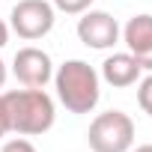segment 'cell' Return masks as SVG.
Instances as JSON below:
<instances>
[{
	"instance_id": "6da1fadb",
	"label": "cell",
	"mask_w": 152,
	"mask_h": 152,
	"mask_svg": "<svg viewBox=\"0 0 152 152\" xmlns=\"http://www.w3.org/2000/svg\"><path fill=\"white\" fill-rule=\"evenodd\" d=\"M3 102H6V113H9V131H15L21 137H39L54 128L57 107L45 90H36V87L9 90V93H3Z\"/></svg>"
},
{
	"instance_id": "7a4b0ae2",
	"label": "cell",
	"mask_w": 152,
	"mask_h": 152,
	"mask_svg": "<svg viewBox=\"0 0 152 152\" xmlns=\"http://www.w3.org/2000/svg\"><path fill=\"white\" fill-rule=\"evenodd\" d=\"M54 90L69 113H90L102 99V78L87 60H66L54 72Z\"/></svg>"
},
{
	"instance_id": "3957f363",
	"label": "cell",
	"mask_w": 152,
	"mask_h": 152,
	"mask_svg": "<svg viewBox=\"0 0 152 152\" xmlns=\"http://www.w3.org/2000/svg\"><path fill=\"white\" fill-rule=\"evenodd\" d=\"M87 143L93 152H128L134 146V119L125 110H104L90 122Z\"/></svg>"
},
{
	"instance_id": "277c9868",
	"label": "cell",
	"mask_w": 152,
	"mask_h": 152,
	"mask_svg": "<svg viewBox=\"0 0 152 152\" xmlns=\"http://www.w3.org/2000/svg\"><path fill=\"white\" fill-rule=\"evenodd\" d=\"M54 21L57 9L51 6V0H18L9 12V27L27 42L48 36L54 30Z\"/></svg>"
},
{
	"instance_id": "5b68a950",
	"label": "cell",
	"mask_w": 152,
	"mask_h": 152,
	"mask_svg": "<svg viewBox=\"0 0 152 152\" xmlns=\"http://www.w3.org/2000/svg\"><path fill=\"white\" fill-rule=\"evenodd\" d=\"M119 21L110 15V12H102V9H87L81 12L78 18V39L87 45V48H96V51H107L119 42Z\"/></svg>"
},
{
	"instance_id": "8992f818",
	"label": "cell",
	"mask_w": 152,
	"mask_h": 152,
	"mask_svg": "<svg viewBox=\"0 0 152 152\" xmlns=\"http://www.w3.org/2000/svg\"><path fill=\"white\" fill-rule=\"evenodd\" d=\"M12 75L18 78V84H24V87L45 90V84L54 81V63H51V57H48L42 48L27 45V48H18V51H15Z\"/></svg>"
},
{
	"instance_id": "52a82bcc",
	"label": "cell",
	"mask_w": 152,
	"mask_h": 152,
	"mask_svg": "<svg viewBox=\"0 0 152 152\" xmlns=\"http://www.w3.org/2000/svg\"><path fill=\"white\" fill-rule=\"evenodd\" d=\"M122 42H125V51L140 63V69L152 72V15H134L128 18V24L122 27Z\"/></svg>"
},
{
	"instance_id": "ba28073f",
	"label": "cell",
	"mask_w": 152,
	"mask_h": 152,
	"mask_svg": "<svg viewBox=\"0 0 152 152\" xmlns=\"http://www.w3.org/2000/svg\"><path fill=\"white\" fill-rule=\"evenodd\" d=\"M140 63L128 54V51H119V54H110L104 63H102V75L99 78L116 90H125V87H134L140 81Z\"/></svg>"
},
{
	"instance_id": "9c48e42d",
	"label": "cell",
	"mask_w": 152,
	"mask_h": 152,
	"mask_svg": "<svg viewBox=\"0 0 152 152\" xmlns=\"http://www.w3.org/2000/svg\"><path fill=\"white\" fill-rule=\"evenodd\" d=\"M137 104L146 116H152V72L137 81Z\"/></svg>"
},
{
	"instance_id": "30bf717a",
	"label": "cell",
	"mask_w": 152,
	"mask_h": 152,
	"mask_svg": "<svg viewBox=\"0 0 152 152\" xmlns=\"http://www.w3.org/2000/svg\"><path fill=\"white\" fill-rule=\"evenodd\" d=\"M51 6L57 12H66V15H81L93 6V0H51Z\"/></svg>"
},
{
	"instance_id": "8fae6325",
	"label": "cell",
	"mask_w": 152,
	"mask_h": 152,
	"mask_svg": "<svg viewBox=\"0 0 152 152\" xmlns=\"http://www.w3.org/2000/svg\"><path fill=\"white\" fill-rule=\"evenodd\" d=\"M0 152H39V149L33 146V140H27V137H21V134H18V137L6 140Z\"/></svg>"
},
{
	"instance_id": "7c38bea8",
	"label": "cell",
	"mask_w": 152,
	"mask_h": 152,
	"mask_svg": "<svg viewBox=\"0 0 152 152\" xmlns=\"http://www.w3.org/2000/svg\"><path fill=\"white\" fill-rule=\"evenodd\" d=\"M9 134V113H6V102H3V93H0V137Z\"/></svg>"
},
{
	"instance_id": "4fadbf2b",
	"label": "cell",
	"mask_w": 152,
	"mask_h": 152,
	"mask_svg": "<svg viewBox=\"0 0 152 152\" xmlns=\"http://www.w3.org/2000/svg\"><path fill=\"white\" fill-rule=\"evenodd\" d=\"M6 42H9V24L0 18V48H6Z\"/></svg>"
},
{
	"instance_id": "5bb4252c",
	"label": "cell",
	"mask_w": 152,
	"mask_h": 152,
	"mask_svg": "<svg viewBox=\"0 0 152 152\" xmlns=\"http://www.w3.org/2000/svg\"><path fill=\"white\" fill-rule=\"evenodd\" d=\"M6 78H9V69H6V63H3V60H0V90H3Z\"/></svg>"
},
{
	"instance_id": "9a60e30c",
	"label": "cell",
	"mask_w": 152,
	"mask_h": 152,
	"mask_svg": "<svg viewBox=\"0 0 152 152\" xmlns=\"http://www.w3.org/2000/svg\"><path fill=\"white\" fill-rule=\"evenodd\" d=\"M128 152H152V143H140V146H131Z\"/></svg>"
}]
</instances>
